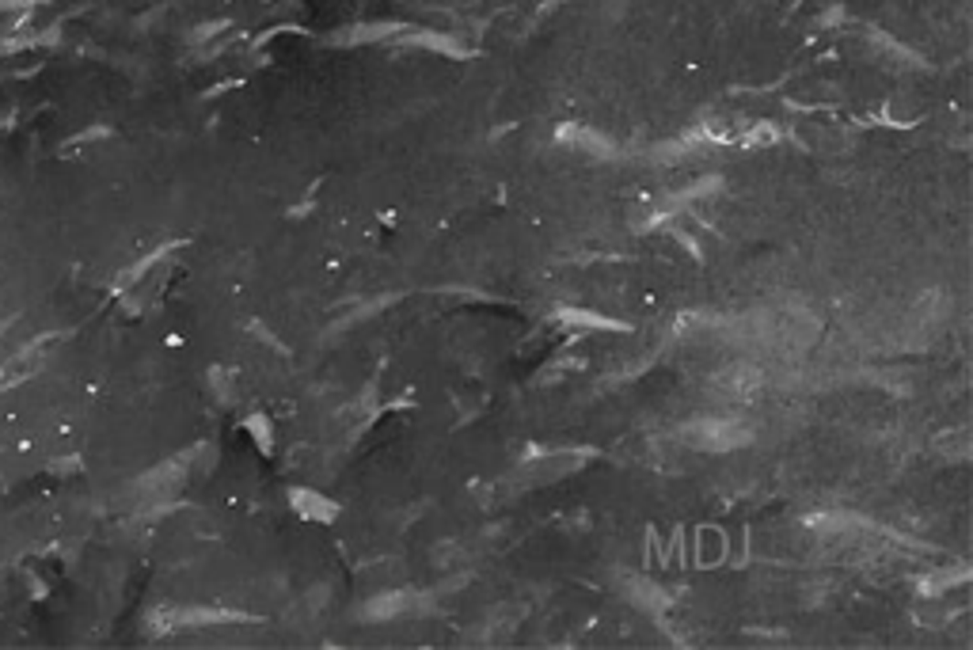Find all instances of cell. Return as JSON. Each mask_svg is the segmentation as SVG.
<instances>
[{
	"label": "cell",
	"mask_w": 973,
	"mask_h": 650,
	"mask_svg": "<svg viewBox=\"0 0 973 650\" xmlns=\"http://www.w3.org/2000/svg\"><path fill=\"white\" fill-rule=\"evenodd\" d=\"M749 426L746 423H734V419H700L685 430V441L688 446H696L704 453H730V449H741L749 441Z\"/></svg>",
	"instance_id": "1"
},
{
	"label": "cell",
	"mask_w": 973,
	"mask_h": 650,
	"mask_svg": "<svg viewBox=\"0 0 973 650\" xmlns=\"http://www.w3.org/2000/svg\"><path fill=\"white\" fill-rule=\"evenodd\" d=\"M289 502L305 521H335L339 518V502L323 498L319 491H305V487H297V491H289Z\"/></svg>",
	"instance_id": "2"
},
{
	"label": "cell",
	"mask_w": 973,
	"mask_h": 650,
	"mask_svg": "<svg viewBox=\"0 0 973 650\" xmlns=\"http://www.w3.org/2000/svg\"><path fill=\"white\" fill-rule=\"evenodd\" d=\"M628 601L632 605H639L643 613H662V609H669V593L658 586V582H651V578H628Z\"/></svg>",
	"instance_id": "3"
},
{
	"label": "cell",
	"mask_w": 973,
	"mask_h": 650,
	"mask_svg": "<svg viewBox=\"0 0 973 650\" xmlns=\"http://www.w3.org/2000/svg\"><path fill=\"white\" fill-rule=\"evenodd\" d=\"M560 320L574 331H623V323L612 320V316H597V312H586V309H563Z\"/></svg>",
	"instance_id": "4"
},
{
	"label": "cell",
	"mask_w": 973,
	"mask_h": 650,
	"mask_svg": "<svg viewBox=\"0 0 973 650\" xmlns=\"http://www.w3.org/2000/svg\"><path fill=\"white\" fill-rule=\"evenodd\" d=\"M414 605V593L400 590V593H384V597H373L365 605V620H392V616H403L407 609Z\"/></svg>",
	"instance_id": "5"
},
{
	"label": "cell",
	"mask_w": 973,
	"mask_h": 650,
	"mask_svg": "<svg viewBox=\"0 0 973 650\" xmlns=\"http://www.w3.org/2000/svg\"><path fill=\"white\" fill-rule=\"evenodd\" d=\"M723 555H727V537L719 529H700V537H696V563L700 567H715V563H723Z\"/></svg>",
	"instance_id": "6"
},
{
	"label": "cell",
	"mask_w": 973,
	"mask_h": 650,
	"mask_svg": "<svg viewBox=\"0 0 973 650\" xmlns=\"http://www.w3.org/2000/svg\"><path fill=\"white\" fill-rule=\"evenodd\" d=\"M969 578V567H955V571H939V574H932L928 582H924L920 590L928 593V597H936V593H943V590H951V586H962Z\"/></svg>",
	"instance_id": "7"
},
{
	"label": "cell",
	"mask_w": 973,
	"mask_h": 650,
	"mask_svg": "<svg viewBox=\"0 0 973 650\" xmlns=\"http://www.w3.org/2000/svg\"><path fill=\"white\" fill-rule=\"evenodd\" d=\"M244 430L255 437V446H259L263 453H274V434H270L267 414H251V419H244Z\"/></svg>",
	"instance_id": "8"
},
{
	"label": "cell",
	"mask_w": 973,
	"mask_h": 650,
	"mask_svg": "<svg viewBox=\"0 0 973 650\" xmlns=\"http://www.w3.org/2000/svg\"><path fill=\"white\" fill-rule=\"evenodd\" d=\"M210 381H214V388H217V396H221L225 404H228V400H233V396H236V377H233V373H228V369H214V377H210Z\"/></svg>",
	"instance_id": "9"
},
{
	"label": "cell",
	"mask_w": 973,
	"mask_h": 650,
	"mask_svg": "<svg viewBox=\"0 0 973 650\" xmlns=\"http://www.w3.org/2000/svg\"><path fill=\"white\" fill-rule=\"evenodd\" d=\"M939 449H943V453H951L955 460H962V456L969 453V437H966L962 430H958V434H951V437H939Z\"/></svg>",
	"instance_id": "10"
}]
</instances>
